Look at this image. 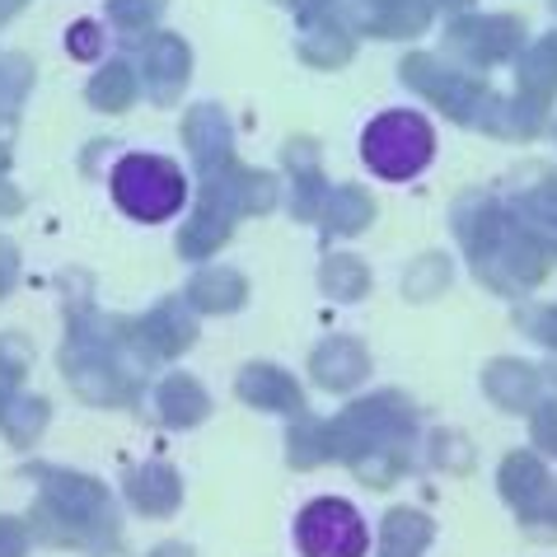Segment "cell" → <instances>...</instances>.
<instances>
[{
  "instance_id": "obj_1",
  "label": "cell",
  "mask_w": 557,
  "mask_h": 557,
  "mask_svg": "<svg viewBox=\"0 0 557 557\" xmlns=\"http://www.w3.org/2000/svg\"><path fill=\"white\" fill-rule=\"evenodd\" d=\"M183 174L160 154H132L113 174V197L136 221H164L183 207Z\"/></svg>"
},
{
  "instance_id": "obj_2",
  "label": "cell",
  "mask_w": 557,
  "mask_h": 557,
  "mask_svg": "<svg viewBox=\"0 0 557 557\" xmlns=\"http://www.w3.org/2000/svg\"><path fill=\"white\" fill-rule=\"evenodd\" d=\"M431 160V127L412 113H384L366 132V164L384 178H408Z\"/></svg>"
},
{
  "instance_id": "obj_3",
  "label": "cell",
  "mask_w": 557,
  "mask_h": 557,
  "mask_svg": "<svg viewBox=\"0 0 557 557\" xmlns=\"http://www.w3.org/2000/svg\"><path fill=\"white\" fill-rule=\"evenodd\" d=\"M296 544L305 548V557H366L370 534H366V520L347 502L323 497L300 510Z\"/></svg>"
},
{
  "instance_id": "obj_4",
  "label": "cell",
  "mask_w": 557,
  "mask_h": 557,
  "mask_svg": "<svg viewBox=\"0 0 557 557\" xmlns=\"http://www.w3.org/2000/svg\"><path fill=\"white\" fill-rule=\"evenodd\" d=\"M48 506L57 510L66 524L75 530H103L108 524V497L99 483H89V478H71V473H48Z\"/></svg>"
},
{
  "instance_id": "obj_5",
  "label": "cell",
  "mask_w": 557,
  "mask_h": 557,
  "mask_svg": "<svg viewBox=\"0 0 557 557\" xmlns=\"http://www.w3.org/2000/svg\"><path fill=\"white\" fill-rule=\"evenodd\" d=\"M239 394L249 398V404H258V408L305 412V398H300V389H296V380L282 375V370H272V366H253V370H244Z\"/></svg>"
},
{
  "instance_id": "obj_6",
  "label": "cell",
  "mask_w": 557,
  "mask_h": 557,
  "mask_svg": "<svg viewBox=\"0 0 557 557\" xmlns=\"http://www.w3.org/2000/svg\"><path fill=\"white\" fill-rule=\"evenodd\" d=\"M314 375H319V384H329V389H351V384L366 375V351L347 343V337H333L329 347L314 351Z\"/></svg>"
},
{
  "instance_id": "obj_7",
  "label": "cell",
  "mask_w": 557,
  "mask_h": 557,
  "mask_svg": "<svg viewBox=\"0 0 557 557\" xmlns=\"http://www.w3.org/2000/svg\"><path fill=\"white\" fill-rule=\"evenodd\" d=\"M431 544V520L417 516V510H389L380 530V557H422V548Z\"/></svg>"
},
{
  "instance_id": "obj_8",
  "label": "cell",
  "mask_w": 557,
  "mask_h": 557,
  "mask_svg": "<svg viewBox=\"0 0 557 557\" xmlns=\"http://www.w3.org/2000/svg\"><path fill=\"white\" fill-rule=\"evenodd\" d=\"M127 492H132L136 510H146V516H169V510L178 506V497H183L174 469H164V463H150V469L132 473Z\"/></svg>"
},
{
  "instance_id": "obj_9",
  "label": "cell",
  "mask_w": 557,
  "mask_h": 557,
  "mask_svg": "<svg viewBox=\"0 0 557 557\" xmlns=\"http://www.w3.org/2000/svg\"><path fill=\"white\" fill-rule=\"evenodd\" d=\"M154 404H160L164 422L188 426V422H202V412H207V394L197 389V384H193L188 375H174V380H164V384H160Z\"/></svg>"
},
{
  "instance_id": "obj_10",
  "label": "cell",
  "mask_w": 557,
  "mask_h": 557,
  "mask_svg": "<svg viewBox=\"0 0 557 557\" xmlns=\"http://www.w3.org/2000/svg\"><path fill=\"white\" fill-rule=\"evenodd\" d=\"M183 136L193 141V150H197V160L202 164L221 160V154L230 150V127H225V117L215 113V108H197V113L188 117V127H183Z\"/></svg>"
},
{
  "instance_id": "obj_11",
  "label": "cell",
  "mask_w": 557,
  "mask_h": 557,
  "mask_svg": "<svg viewBox=\"0 0 557 557\" xmlns=\"http://www.w3.org/2000/svg\"><path fill=\"white\" fill-rule=\"evenodd\" d=\"M146 66H150L154 95H160V99H174L178 81H183V75H188V52H183L174 38H160V42H154V48H150V61H146Z\"/></svg>"
},
{
  "instance_id": "obj_12",
  "label": "cell",
  "mask_w": 557,
  "mask_h": 557,
  "mask_svg": "<svg viewBox=\"0 0 557 557\" xmlns=\"http://www.w3.org/2000/svg\"><path fill=\"white\" fill-rule=\"evenodd\" d=\"M188 300L202 305V309H235L244 300V282H239L235 272H225V268H211V272H202L193 282Z\"/></svg>"
},
{
  "instance_id": "obj_13",
  "label": "cell",
  "mask_w": 557,
  "mask_h": 557,
  "mask_svg": "<svg viewBox=\"0 0 557 557\" xmlns=\"http://www.w3.org/2000/svg\"><path fill=\"white\" fill-rule=\"evenodd\" d=\"M146 333H150V347L154 351H183L193 343V319H183L178 314V305H164V309H154V314L146 319Z\"/></svg>"
},
{
  "instance_id": "obj_14",
  "label": "cell",
  "mask_w": 557,
  "mask_h": 557,
  "mask_svg": "<svg viewBox=\"0 0 557 557\" xmlns=\"http://www.w3.org/2000/svg\"><path fill=\"white\" fill-rule=\"evenodd\" d=\"M487 389H492L497 404L520 408L524 398L534 394V370L530 366H516V361H497V366H492V375H487Z\"/></svg>"
},
{
  "instance_id": "obj_15",
  "label": "cell",
  "mask_w": 557,
  "mask_h": 557,
  "mask_svg": "<svg viewBox=\"0 0 557 557\" xmlns=\"http://www.w3.org/2000/svg\"><path fill=\"white\" fill-rule=\"evenodd\" d=\"M48 422V408L38 404V398H20V404H0V426L10 431L20 445H28Z\"/></svg>"
},
{
  "instance_id": "obj_16",
  "label": "cell",
  "mask_w": 557,
  "mask_h": 557,
  "mask_svg": "<svg viewBox=\"0 0 557 557\" xmlns=\"http://www.w3.org/2000/svg\"><path fill=\"white\" fill-rule=\"evenodd\" d=\"M370 215H375V207H370V197H366V193H356V188H337L333 211H329L333 230H343V235H356L361 225H370Z\"/></svg>"
},
{
  "instance_id": "obj_17",
  "label": "cell",
  "mask_w": 557,
  "mask_h": 557,
  "mask_svg": "<svg viewBox=\"0 0 557 557\" xmlns=\"http://www.w3.org/2000/svg\"><path fill=\"white\" fill-rule=\"evenodd\" d=\"M323 286H329L337 300H356V296L366 290V272H361V262H356V258H333L329 268H323Z\"/></svg>"
},
{
  "instance_id": "obj_18",
  "label": "cell",
  "mask_w": 557,
  "mask_h": 557,
  "mask_svg": "<svg viewBox=\"0 0 557 557\" xmlns=\"http://www.w3.org/2000/svg\"><path fill=\"white\" fill-rule=\"evenodd\" d=\"M28 89V61L24 57H5L0 61V117H10L14 108H20Z\"/></svg>"
},
{
  "instance_id": "obj_19",
  "label": "cell",
  "mask_w": 557,
  "mask_h": 557,
  "mask_svg": "<svg viewBox=\"0 0 557 557\" xmlns=\"http://www.w3.org/2000/svg\"><path fill=\"white\" fill-rule=\"evenodd\" d=\"M89 99H95L99 108H127L132 103V75L122 71V66H113V71H103L99 81H95V89H89Z\"/></svg>"
},
{
  "instance_id": "obj_20",
  "label": "cell",
  "mask_w": 557,
  "mask_h": 557,
  "mask_svg": "<svg viewBox=\"0 0 557 557\" xmlns=\"http://www.w3.org/2000/svg\"><path fill=\"white\" fill-rule=\"evenodd\" d=\"M24 553H28V534H24V524L0 516V557H24Z\"/></svg>"
},
{
  "instance_id": "obj_21",
  "label": "cell",
  "mask_w": 557,
  "mask_h": 557,
  "mask_svg": "<svg viewBox=\"0 0 557 557\" xmlns=\"http://www.w3.org/2000/svg\"><path fill=\"white\" fill-rule=\"evenodd\" d=\"M154 10H160V0H113V14L122 24H141Z\"/></svg>"
},
{
  "instance_id": "obj_22",
  "label": "cell",
  "mask_w": 557,
  "mask_h": 557,
  "mask_svg": "<svg viewBox=\"0 0 557 557\" xmlns=\"http://www.w3.org/2000/svg\"><path fill=\"white\" fill-rule=\"evenodd\" d=\"M534 441L544 445V450H557V404H548L534 417Z\"/></svg>"
},
{
  "instance_id": "obj_23",
  "label": "cell",
  "mask_w": 557,
  "mask_h": 557,
  "mask_svg": "<svg viewBox=\"0 0 557 557\" xmlns=\"http://www.w3.org/2000/svg\"><path fill=\"white\" fill-rule=\"evenodd\" d=\"M497 28L502 24H473V28H459V34H473V38H492V34H497ZM506 48H502V42H478V48H473V57H502Z\"/></svg>"
},
{
  "instance_id": "obj_24",
  "label": "cell",
  "mask_w": 557,
  "mask_h": 557,
  "mask_svg": "<svg viewBox=\"0 0 557 557\" xmlns=\"http://www.w3.org/2000/svg\"><path fill=\"white\" fill-rule=\"evenodd\" d=\"M10 276H14V249H10L5 239H0V290L10 286Z\"/></svg>"
},
{
  "instance_id": "obj_25",
  "label": "cell",
  "mask_w": 557,
  "mask_h": 557,
  "mask_svg": "<svg viewBox=\"0 0 557 557\" xmlns=\"http://www.w3.org/2000/svg\"><path fill=\"white\" fill-rule=\"evenodd\" d=\"M150 557H193L188 548H183V544H164V548H154Z\"/></svg>"
}]
</instances>
